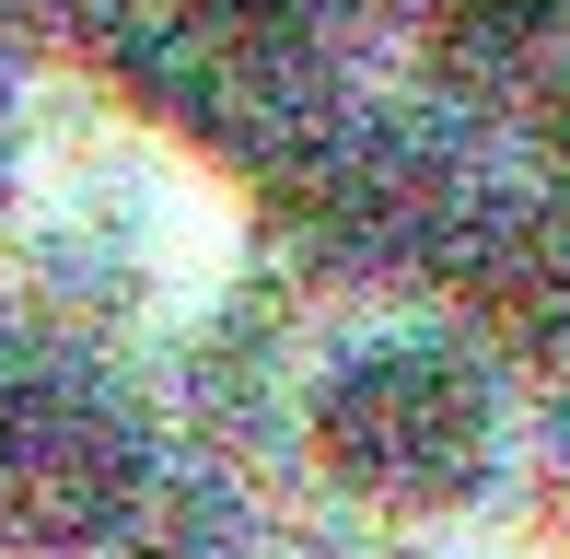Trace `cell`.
<instances>
[{"label":"cell","mask_w":570,"mask_h":559,"mask_svg":"<svg viewBox=\"0 0 570 559\" xmlns=\"http://www.w3.org/2000/svg\"><path fill=\"white\" fill-rule=\"evenodd\" d=\"M12 187H23V151L0 140V245H12Z\"/></svg>","instance_id":"cell-6"},{"label":"cell","mask_w":570,"mask_h":559,"mask_svg":"<svg viewBox=\"0 0 570 559\" xmlns=\"http://www.w3.org/2000/svg\"><path fill=\"white\" fill-rule=\"evenodd\" d=\"M164 443L94 350H0V559L140 548Z\"/></svg>","instance_id":"cell-2"},{"label":"cell","mask_w":570,"mask_h":559,"mask_svg":"<svg viewBox=\"0 0 570 559\" xmlns=\"http://www.w3.org/2000/svg\"><path fill=\"white\" fill-rule=\"evenodd\" d=\"M140 12H164L175 36H198V47H233V59H268V47H292L303 23L326 12V0H140Z\"/></svg>","instance_id":"cell-3"},{"label":"cell","mask_w":570,"mask_h":559,"mask_svg":"<svg viewBox=\"0 0 570 559\" xmlns=\"http://www.w3.org/2000/svg\"><path fill=\"white\" fill-rule=\"evenodd\" d=\"M303 467L384 524H443L501 467V385L465 339L384 326L303 385Z\"/></svg>","instance_id":"cell-1"},{"label":"cell","mask_w":570,"mask_h":559,"mask_svg":"<svg viewBox=\"0 0 570 559\" xmlns=\"http://www.w3.org/2000/svg\"><path fill=\"white\" fill-rule=\"evenodd\" d=\"M407 12H420L443 47H535L570 0H407Z\"/></svg>","instance_id":"cell-4"},{"label":"cell","mask_w":570,"mask_h":559,"mask_svg":"<svg viewBox=\"0 0 570 559\" xmlns=\"http://www.w3.org/2000/svg\"><path fill=\"white\" fill-rule=\"evenodd\" d=\"M548 164L570 175V70H559V82H548Z\"/></svg>","instance_id":"cell-5"}]
</instances>
